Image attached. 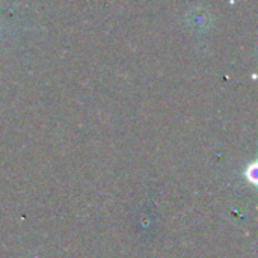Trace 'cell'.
<instances>
[{"mask_svg":"<svg viewBox=\"0 0 258 258\" xmlns=\"http://www.w3.org/2000/svg\"><path fill=\"white\" fill-rule=\"evenodd\" d=\"M189 21L194 27H197L198 30L201 29H209L212 26V17L203 11V9H195L189 14Z\"/></svg>","mask_w":258,"mask_h":258,"instance_id":"1","label":"cell"},{"mask_svg":"<svg viewBox=\"0 0 258 258\" xmlns=\"http://www.w3.org/2000/svg\"><path fill=\"white\" fill-rule=\"evenodd\" d=\"M0 30H3V27H2V26H0Z\"/></svg>","mask_w":258,"mask_h":258,"instance_id":"2","label":"cell"}]
</instances>
